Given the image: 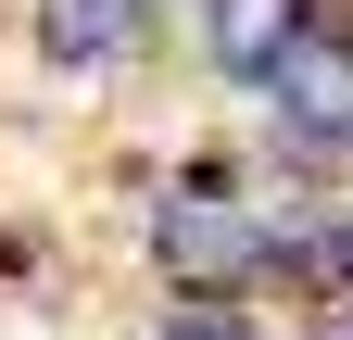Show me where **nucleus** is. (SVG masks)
I'll list each match as a JSON object with an SVG mask.
<instances>
[{"label": "nucleus", "mask_w": 353, "mask_h": 340, "mask_svg": "<svg viewBox=\"0 0 353 340\" xmlns=\"http://www.w3.org/2000/svg\"><path fill=\"white\" fill-rule=\"evenodd\" d=\"M265 89H278V114L303 126V151H316V139H353V38H328L316 13H303V38L265 63Z\"/></svg>", "instance_id": "2"}, {"label": "nucleus", "mask_w": 353, "mask_h": 340, "mask_svg": "<svg viewBox=\"0 0 353 340\" xmlns=\"http://www.w3.org/2000/svg\"><path fill=\"white\" fill-rule=\"evenodd\" d=\"M252 265H265V227L240 215L228 189H176V202H164V277H176V290H214V303H228Z\"/></svg>", "instance_id": "1"}, {"label": "nucleus", "mask_w": 353, "mask_h": 340, "mask_svg": "<svg viewBox=\"0 0 353 340\" xmlns=\"http://www.w3.org/2000/svg\"><path fill=\"white\" fill-rule=\"evenodd\" d=\"M341 277H353V240H341Z\"/></svg>", "instance_id": "6"}, {"label": "nucleus", "mask_w": 353, "mask_h": 340, "mask_svg": "<svg viewBox=\"0 0 353 340\" xmlns=\"http://www.w3.org/2000/svg\"><path fill=\"white\" fill-rule=\"evenodd\" d=\"M202 25H214V63L228 76H265L303 38V0H202Z\"/></svg>", "instance_id": "3"}, {"label": "nucleus", "mask_w": 353, "mask_h": 340, "mask_svg": "<svg viewBox=\"0 0 353 340\" xmlns=\"http://www.w3.org/2000/svg\"><path fill=\"white\" fill-rule=\"evenodd\" d=\"M164 340H252V328H240V315H228V303H190V315H176V328H164Z\"/></svg>", "instance_id": "5"}, {"label": "nucleus", "mask_w": 353, "mask_h": 340, "mask_svg": "<svg viewBox=\"0 0 353 340\" xmlns=\"http://www.w3.org/2000/svg\"><path fill=\"white\" fill-rule=\"evenodd\" d=\"M38 38H51L63 63H101L139 38V0H38Z\"/></svg>", "instance_id": "4"}]
</instances>
